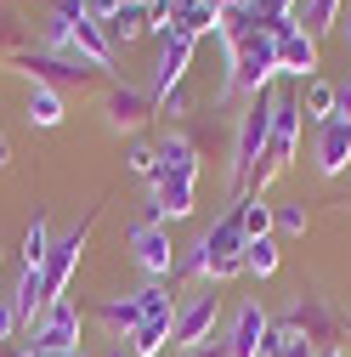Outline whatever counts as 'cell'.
Wrapping results in <instances>:
<instances>
[{
  "mask_svg": "<svg viewBox=\"0 0 351 357\" xmlns=\"http://www.w3.org/2000/svg\"><path fill=\"white\" fill-rule=\"evenodd\" d=\"M318 357H345V351H340V346H329V351H318Z\"/></svg>",
  "mask_w": 351,
  "mask_h": 357,
  "instance_id": "obj_41",
  "label": "cell"
},
{
  "mask_svg": "<svg viewBox=\"0 0 351 357\" xmlns=\"http://www.w3.org/2000/svg\"><path fill=\"white\" fill-rule=\"evenodd\" d=\"M97 215H102V204H91V210H85V221H79L74 233L52 238V255H46V266H40L46 301H63V289H68V278H74V266H79V255H85V244H91V233H97Z\"/></svg>",
  "mask_w": 351,
  "mask_h": 357,
  "instance_id": "obj_7",
  "label": "cell"
},
{
  "mask_svg": "<svg viewBox=\"0 0 351 357\" xmlns=\"http://www.w3.org/2000/svg\"><path fill=\"white\" fill-rule=\"evenodd\" d=\"M278 74L289 79H318V40L306 34V23H289L278 34Z\"/></svg>",
  "mask_w": 351,
  "mask_h": 357,
  "instance_id": "obj_13",
  "label": "cell"
},
{
  "mask_svg": "<svg viewBox=\"0 0 351 357\" xmlns=\"http://www.w3.org/2000/svg\"><path fill=\"white\" fill-rule=\"evenodd\" d=\"M52 12L63 23H91V12H85V0H52Z\"/></svg>",
  "mask_w": 351,
  "mask_h": 357,
  "instance_id": "obj_32",
  "label": "cell"
},
{
  "mask_svg": "<svg viewBox=\"0 0 351 357\" xmlns=\"http://www.w3.org/2000/svg\"><path fill=\"white\" fill-rule=\"evenodd\" d=\"M23 119L40 125V130H57V125H63V91H52V85H34L29 102H23Z\"/></svg>",
  "mask_w": 351,
  "mask_h": 357,
  "instance_id": "obj_18",
  "label": "cell"
},
{
  "mask_svg": "<svg viewBox=\"0 0 351 357\" xmlns=\"http://www.w3.org/2000/svg\"><path fill=\"white\" fill-rule=\"evenodd\" d=\"M334 23H340V0H306V34L312 40H323Z\"/></svg>",
  "mask_w": 351,
  "mask_h": 357,
  "instance_id": "obj_29",
  "label": "cell"
},
{
  "mask_svg": "<svg viewBox=\"0 0 351 357\" xmlns=\"http://www.w3.org/2000/svg\"><path fill=\"white\" fill-rule=\"evenodd\" d=\"M34 40H29V23L12 12V6H0V68H6L17 52H29Z\"/></svg>",
  "mask_w": 351,
  "mask_h": 357,
  "instance_id": "obj_23",
  "label": "cell"
},
{
  "mask_svg": "<svg viewBox=\"0 0 351 357\" xmlns=\"http://www.w3.org/2000/svg\"><path fill=\"white\" fill-rule=\"evenodd\" d=\"M187 357H227V340H221V335H215V340H204V346H193Z\"/></svg>",
  "mask_w": 351,
  "mask_h": 357,
  "instance_id": "obj_35",
  "label": "cell"
},
{
  "mask_svg": "<svg viewBox=\"0 0 351 357\" xmlns=\"http://www.w3.org/2000/svg\"><path fill=\"white\" fill-rule=\"evenodd\" d=\"M85 12H91V23H114L119 17V0H85Z\"/></svg>",
  "mask_w": 351,
  "mask_h": 357,
  "instance_id": "obj_34",
  "label": "cell"
},
{
  "mask_svg": "<svg viewBox=\"0 0 351 357\" xmlns=\"http://www.w3.org/2000/svg\"><path fill=\"white\" fill-rule=\"evenodd\" d=\"M130 255H136V266L148 278H170L176 273V244H170V233L164 227H130Z\"/></svg>",
  "mask_w": 351,
  "mask_h": 357,
  "instance_id": "obj_12",
  "label": "cell"
},
{
  "mask_svg": "<svg viewBox=\"0 0 351 357\" xmlns=\"http://www.w3.org/2000/svg\"><path fill=\"white\" fill-rule=\"evenodd\" d=\"M125 165H130V176H159V148H148V142H130V153H125Z\"/></svg>",
  "mask_w": 351,
  "mask_h": 357,
  "instance_id": "obj_30",
  "label": "cell"
},
{
  "mask_svg": "<svg viewBox=\"0 0 351 357\" xmlns=\"http://www.w3.org/2000/svg\"><path fill=\"white\" fill-rule=\"evenodd\" d=\"M345 165H351V125L340 119L318 125V176H340Z\"/></svg>",
  "mask_w": 351,
  "mask_h": 357,
  "instance_id": "obj_16",
  "label": "cell"
},
{
  "mask_svg": "<svg viewBox=\"0 0 351 357\" xmlns=\"http://www.w3.org/2000/svg\"><path fill=\"white\" fill-rule=\"evenodd\" d=\"M187 108H193V91H187V79L176 85L170 97H159V114H164V119H187Z\"/></svg>",
  "mask_w": 351,
  "mask_h": 357,
  "instance_id": "obj_31",
  "label": "cell"
},
{
  "mask_svg": "<svg viewBox=\"0 0 351 357\" xmlns=\"http://www.w3.org/2000/svg\"><path fill=\"white\" fill-rule=\"evenodd\" d=\"M345 340H351V318H345Z\"/></svg>",
  "mask_w": 351,
  "mask_h": 357,
  "instance_id": "obj_42",
  "label": "cell"
},
{
  "mask_svg": "<svg viewBox=\"0 0 351 357\" xmlns=\"http://www.w3.org/2000/svg\"><path fill=\"white\" fill-rule=\"evenodd\" d=\"M0 261H6V250H0Z\"/></svg>",
  "mask_w": 351,
  "mask_h": 357,
  "instance_id": "obj_43",
  "label": "cell"
},
{
  "mask_svg": "<svg viewBox=\"0 0 351 357\" xmlns=\"http://www.w3.org/2000/svg\"><path fill=\"white\" fill-rule=\"evenodd\" d=\"M278 357H318V346H306V340H300V335H289V346H283V351H278Z\"/></svg>",
  "mask_w": 351,
  "mask_h": 357,
  "instance_id": "obj_36",
  "label": "cell"
},
{
  "mask_svg": "<svg viewBox=\"0 0 351 357\" xmlns=\"http://www.w3.org/2000/svg\"><path fill=\"white\" fill-rule=\"evenodd\" d=\"M306 227H312L306 204H272V233H283V238H306Z\"/></svg>",
  "mask_w": 351,
  "mask_h": 357,
  "instance_id": "obj_28",
  "label": "cell"
},
{
  "mask_svg": "<svg viewBox=\"0 0 351 357\" xmlns=\"http://www.w3.org/2000/svg\"><path fill=\"white\" fill-rule=\"evenodd\" d=\"M198 176V142L193 137H164L159 142V176L153 182H193Z\"/></svg>",
  "mask_w": 351,
  "mask_h": 357,
  "instance_id": "obj_15",
  "label": "cell"
},
{
  "mask_svg": "<svg viewBox=\"0 0 351 357\" xmlns=\"http://www.w3.org/2000/svg\"><path fill=\"white\" fill-rule=\"evenodd\" d=\"M74 57H85L91 68H108L114 63V46H108L102 23H74Z\"/></svg>",
  "mask_w": 351,
  "mask_h": 357,
  "instance_id": "obj_19",
  "label": "cell"
},
{
  "mask_svg": "<svg viewBox=\"0 0 351 357\" xmlns=\"http://www.w3.org/2000/svg\"><path fill=\"white\" fill-rule=\"evenodd\" d=\"M97 357H136V351H130V346H125V340H114V346H102V351H97Z\"/></svg>",
  "mask_w": 351,
  "mask_h": 357,
  "instance_id": "obj_37",
  "label": "cell"
},
{
  "mask_svg": "<svg viewBox=\"0 0 351 357\" xmlns=\"http://www.w3.org/2000/svg\"><path fill=\"white\" fill-rule=\"evenodd\" d=\"M0 74H29L34 85H52V91H97V85L108 79V68H91L85 57H57V52H40V46H29V52H17Z\"/></svg>",
  "mask_w": 351,
  "mask_h": 357,
  "instance_id": "obj_3",
  "label": "cell"
},
{
  "mask_svg": "<svg viewBox=\"0 0 351 357\" xmlns=\"http://www.w3.org/2000/svg\"><path fill=\"white\" fill-rule=\"evenodd\" d=\"M345 85H351V79H345Z\"/></svg>",
  "mask_w": 351,
  "mask_h": 357,
  "instance_id": "obj_45",
  "label": "cell"
},
{
  "mask_svg": "<svg viewBox=\"0 0 351 357\" xmlns=\"http://www.w3.org/2000/svg\"><path fill=\"white\" fill-rule=\"evenodd\" d=\"M233 204H238V221H244V238H267V233H272V204H267V199H249V193H244V199H233Z\"/></svg>",
  "mask_w": 351,
  "mask_h": 357,
  "instance_id": "obj_26",
  "label": "cell"
},
{
  "mask_svg": "<svg viewBox=\"0 0 351 357\" xmlns=\"http://www.w3.org/2000/svg\"><path fill=\"white\" fill-rule=\"evenodd\" d=\"M221 40H227V91H244V97L272 91V74H278V40H272L267 29H255V23H244V29L221 34Z\"/></svg>",
  "mask_w": 351,
  "mask_h": 357,
  "instance_id": "obj_2",
  "label": "cell"
},
{
  "mask_svg": "<svg viewBox=\"0 0 351 357\" xmlns=\"http://www.w3.org/2000/svg\"><path fill=\"white\" fill-rule=\"evenodd\" d=\"M215 318H221V295H215V289L193 295V301H187L182 312H176V329H170V346H182V351H193V346L215 340Z\"/></svg>",
  "mask_w": 351,
  "mask_h": 357,
  "instance_id": "obj_10",
  "label": "cell"
},
{
  "mask_svg": "<svg viewBox=\"0 0 351 357\" xmlns=\"http://www.w3.org/2000/svg\"><path fill=\"white\" fill-rule=\"evenodd\" d=\"M97 318L114 329V340H130V329L142 324V306H136V295H125V301H102V306H97Z\"/></svg>",
  "mask_w": 351,
  "mask_h": 357,
  "instance_id": "obj_21",
  "label": "cell"
},
{
  "mask_svg": "<svg viewBox=\"0 0 351 357\" xmlns=\"http://www.w3.org/2000/svg\"><path fill=\"white\" fill-rule=\"evenodd\" d=\"M340 34H345V46H351V12H340Z\"/></svg>",
  "mask_w": 351,
  "mask_h": 357,
  "instance_id": "obj_40",
  "label": "cell"
},
{
  "mask_svg": "<svg viewBox=\"0 0 351 357\" xmlns=\"http://www.w3.org/2000/svg\"><path fill=\"white\" fill-rule=\"evenodd\" d=\"M334 91H340V85H329V79H306V91H300V114L312 119V125H329V119H334Z\"/></svg>",
  "mask_w": 351,
  "mask_h": 357,
  "instance_id": "obj_22",
  "label": "cell"
},
{
  "mask_svg": "<svg viewBox=\"0 0 351 357\" xmlns=\"http://www.w3.org/2000/svg\"><path fill=\"white\" fill-rule=\"evenodd\" d=\"M79 329H85V312H79L74 301H52L46 318L34 324L29 346H34V351H79Z\"/></svg>",
  "mask_w": 351,
  "mask_h": 357,
  "instance_id": "obj_8",
  "label": "cell"
},
{
  "mask_svg": "<svg viewBox=\"0 0 351 357\" xmlns=\"http://www.w3.org/2000/svg\"><path fill=\"white\" fill-rule=\"evenodd\" d=\"M23 273H40L46 266V255H52V227H46V215H34L29 221V233H23Z\"/></svg>",
  "mask_w": 351,
  "mask_h": 357,
  "instance_id": "obj_24",
  "label": "cell"
},
{
  "mask_svg": "<svg viewBox=\"0 0 351 357\" xmlns=\"http://www.w3.org/2000/svg\"><path fill=\"white\" fill-rule=\"evenodd\" d=\"M267 329H272V318L260 312V301H244V306L233 312V329L221 335V340H227V357H260Z\"/></svg>",
  "mask_w": 351,
  "mask_h": 357,
  "instance_id": "obj_14",
  "label": "cell"
},
{
  "mask_svg": "<svg viewBox=\"0 0 351 357\" xmlns=\"http://www.w3.org/2000/svg\"><path fill=\"white\" fill-rule=\"evenodd\" d=\"M272 108L278 97L272 91H255L238 114V137H233V199L249 193V176L260 165V153H267V137H272Z\"/></svg>",
  "mask_w": 351,
  "mask_h": 357,
  "instance_id": "obj_4",
  "label": "cell"
},
{
  "mask_svg": "<svg viewBox=\"0 0 351 357\" xmlns=\"http://www.w3.org/2000/svg\"><path fill=\"white\" fill-rule=\"evenodd\" d=\"M278 329H289V335H300L306 346H318V351H329V346H340V335H345V318L323 301V295H295L289 301V312L283 318H272Z\"/></svg>",
  "mask_w": 351,
  "mask_h": 357,
  "instance_id": "obj_6",
  "label": "cell"
},
{
  "mask_svg": "<svg viewBox=\"0 0 351 357\" xmlns=\"http://www.w3.org/2000/svg\"><path fill=\"white\" fill-rule=\"evenodd\" d=\"M12 165V142H6V130H0V170Z\"/></svg>",
  "mask_w": 351,
  "mask_h": 357,
  "instance_id": "obj_38",
  "label": "cell"
},
{
  "mask_svg": "<svg viewBox=\"0 0 351 357\" xmlns=\"http://www.w3.org/2000/svg\"><path fill=\"white\" fill-rule=\"evenodd\" d=\"M153 114H159V102H153L148 85H108V91H102V119H108V130H142Z\"/></svg>",
  "mask_w": 351,
  "mask_h": 357,
  "instance_id": "obj_9",
  "label": "cell"
},
{
  "mask_svg": "<svg viewBox=\"0 0 351 357\" xmlns=\"http://www.w3.org/2000/svg\"><path fill=\"white\" fill-rule=\"evenodd\" d=\"M12 329H23V324H17V301L0 295V340H12Z\"/></svg>",
  "mask_w": 351,
  "mask_h": 357,
  "instance_id": "obj_33",
  "label": "cell"
},
{
  "mask_svg": "<svg viewBox=\"0 0 351 357\" xmlns=\"http://www.w3.org/2000/svg\"><path fill=\"white\" fill-rule=\"evenodd\" d=\"M153 193H159V204H164L170 221H182V215L198 210V204H193V182H153Z\"/></svg>",
  "mask_w": 351,
  "mask_h": 357,
  "instance_id": "obj_27",
  "label": "cell"
},
{
  "mask_svg": "<svg viewBox=\"0 0 351 357\" xmlns=\"http://www.w3.org/2000/svg\"><path fill=\"white\" fill-rule=\"evenodd\" d=\"M300 97L295 91H283L278 97V108H272V137H267V153H260V165H255V176H249V199H260L278 176L295 165V148H300Z\"/></svg>",
  "mask_w": 351,
  "mask_h": 357,
  "instance_id": "obj_5",
  "label": "cell"
},
{
  "mask_svg": "<svg viewBox=\"0 0 351 357\" xmlns=\"http://www.w3.org/2000/svg\"><path fill=\"white\" fill-rule=\"evenodd\" d=\"M0 357H6V351H0Z\"/></svg>",
  "mask_w": 351,
  "mask_h": 357,
  "instance_id": "obj_44",
  "label": "cell"
},
{
  "mask_svg": "<svg viewBox=\"0 0 351 357\" xmlns=\"http://www.w3.org/2000/svg\"><path fill=\"white\" fill-rule=\"evenodd\" d=\"M102 34H108V46H114V52L130 46V40H142V34H148V6H119V17L102 23Z\"/></svg>",
  "mask_w": 351,
  "mask_h": 357,
  "instance_id": "obj_20",
  "label": "cell"
},
{
  "mask_svg": "<svg viewBox=\"0 0 351 357\" xmlns=\"http://www.w3.org/2000/svg\"><path fill=\"white\" fill-rule=\"evenodd\" d=\"M193 52H198V40H187V34H170L164 46H159V63H153V79H148L153 102H159V97H170L176 85L187 79V68H193Z\"/></svg>",
  "mask_w": 351,
  "mask_h": 357,
  "instance_id": "obj_11",
  "label": "cell"
},
{
  "mask_svg": "<svg viewBox=\"0 0 351 357\" xmlns=\"http://www.w3.org/2000/svg\"><path fill=\"white\" fill-rule=\"evenodd\" d=\"M170 329H176V312H153V318H142L136 329H130V351H136V357H159L164 346H170Z\"/></svg>",
  "mask_w": 351,
  "mask_h": 357,
  "instance_id": "obj_17",
  "label": "cell"
},
{
  "mask_svg": "<svg viewBox=\"0 0 351 357\" xmlns=\"http://www.w3.org/2000/svg\"><path fill=\"white\" fill-rule=\"evenodd\" d=\"M244 273L249 278H272L278 273V238H244Z\"/></svg>",
  "mask_w": 351,
  "mask_h": 357,
  "instance_id": "obj_25",
  "label": "cell"
},
{
  "mask_svg": "<svg viewBox=\"0 0 351 357\" xmlns=\"http://www.w3.org/2000/svg\"><path fill=\"white\" fill-rule=\"evenodd\" d=\"M23 357H79V351H34V346H29Z\"/></svg>",
  "mask_w": 351,
  "mask_h": 357,
  "instance_id": "obj_39",
  "label": "cell"
},
{
  "mask_svg": "<svg viewBox=\"0 0 351 357\" xmlns=\"http://www.w3.org/2000/svg\"><path fill=\"white\" fill-rule=\"evenodd\" d=\"M176 273L182 278H210V284H227V278L244 273V221H238V204L193 244V255L176 261Z\"/></svg>",
  "mask_w": 351,
  "mask_h": 357,
  "instance_id": "obj_1",
  "label": "cell"
}]
</instances>
